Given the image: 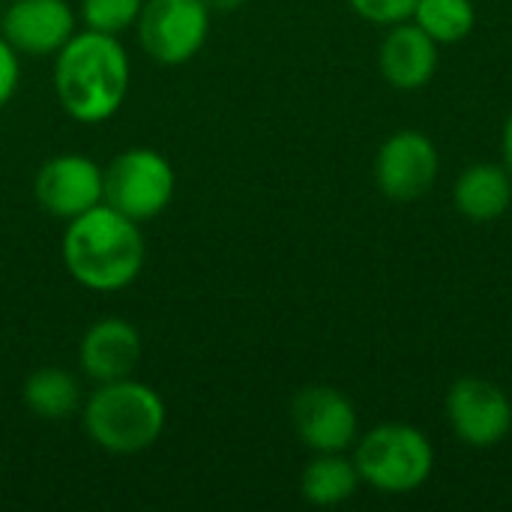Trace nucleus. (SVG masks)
Listing matches in <instances>:
<instances>
[{"label": "nucleus", "instance_id": "f257e3e1", "mask_svg": "<svg viewBox=\"0 0 512 512\" xmlns=\"http://www.w3.org/2000/svg\"><path fill=\"white\" fill-rule=\"evenodd\" d=\"M60 255L66 273L81 288L111 294L129 288L141 276L147 249L138 222L102 201L69 219Z\"/></svg>", "mask_w": 512, "mask_h": 512}, {"label": "nucleus", "instance_id": "f03ea898", "mask_svg": "<svg viewBox=\"0 0 512 512\" xmlns=\"http://www.w3.org/2000/svg\"><path fill=\"white\" fill-rule=\"evenodd\" d=\"M129 54L117 36L84 30L54 54V90L78 123L111 120L129 93Z\"/></svg>", "mask_w": 512, "mask_h": 512}, {"label": "nucleus", "instance_id": "7ed1b4c3", "mask_svg": "<svg viewBox=\"0 0 512 512\" xmlns=\"http://www.w3.org/2000/svg\"><path fill=\"white\" fill-rule=\"evenodd\" d=\"M165 429L162 396L132 378L105 381L84 405L87 438L114 456H135L150 450Z\"/></svg>", "mask_w": 512, "mask_h": 512}, {"label": "nucleus", "instance_id": "20e7f679", "mask_svg": "<svg viewBox=\"0 0 512 512\" xmlns=\"http://www.w3.org/2000/svg\"><path fill=\"white\" fill-rule=\"evenodd\" d=\"M360 480L381 495H411L435 471V447L426 432L408 423H381L354 447Z\"/></svg>", "mask_w": 512, "mask_h": 512}, {"label": "nucleus", "instance_id": "39448f33", "mask_svg": "<svg viewBox=\"0 0 512 512\" xmlns=\"http://www.w3.org/2000/svg\"><path fill=\"white\" fill-rule=\"evenodd\" d=\"M174 168L150 147H129L102 168V201L135 222L156 219L174 198Z\"/></svg>", "mask_w": 512, "mask_h": 512}, {"label": "nucleus", "instance_id": "423d86ee", "mask_svg": "<svg viewBox=\"0 0 512 512\" xmlns=\"http://www.w3.org/2000/svg\"><path fill=\"white\" fill-rule=\"evenodd\" d=\"M210 18L207 0H144L135 30L150 60L183 66L204 48Z\"/></svg>", "mask_w": 512, "mask_h": 512}, {"label": "nucleus", "instance_id": "0eeeda50", "mask_svg": "<svg viewBox=\"0 0 512 512\" xmlns=\"http://www.w3.org/2000/svg\"><path fill=\"white\" fill-rule=\"evenodd\" d=\"M447 420L462 444L489 450L512 432V402L486 378H459L447 393Z\"/></svg>", "mask_w": 512, "mask_h": 512}, {"label": "nucleus", "instance_id": "6e6552de", "mask_svg": "<svg viewBox=\"0 0 512 512\" xmlns=\"http://www.w3.org/2000/svg\"><path fill=\"white\" fill-rule=\"evenodd\" d=\"M441 171L438 147L429 135L417 129L393 132L375 153V183L390 201L423 198Z\"/></svg>", "mask_w": 512, "mask_h": 512}, {"label": "nucleus", "instance_id": "1a4fd4ad", "mask_svg": "<svg viewBox=\"0 0 512 512\" xmlns=\"http://www.w3.org/2000/svg\"><path fill=\"white\" fill-rule=\"evenodd\" d=\"M291 423L297 438L315 453H345L357 444L354 402L327 384L306 387L291 402Z\"/></svg>", "mask_w": 512, "mask_h": 512}, {"label": "nucleus", "instance_id": "9d476101", "mask_svg": "<svg viewBox=\"0 0 512 512\" xmlns=\"http://www.w3.org/2000/svg\"><path fill=\"white\" fill-rule=\"evenodd\" d=\"M33 195L45 213L69 222L102 204V168L81 153L51 156L36 171Z\"/></svg>", "mask_w": 512, "mask_h": 512}, {"label": "nucleus", "instance_id": "9b49d317", "mask_svg": "<svg viewBox=\"0 0 512 512\" xmlns=\"http://www.w3.org/2000/svg\"><path fill=\"white\" fill-rule=\"evenodd\" d=\"M3 36L18 54L48 57L75 36V12L66 0H15L3 15Z\"/></svg>", "mask_w": 512, "mask_h": 512}, {"label": "nucleus", "instance_id": "f8f14e48", "mask_svg": "<svg viewBox=\"0 0 512 512\" xmlns=\"http://www.w3.org/2000/svg\"><path fill=\"white\" fill-rule=\"evenodd\" d=\"M438 48L441 45L411 18L390 24L378 48V69L390 87L420 90L438 72Z\"/></svg>", "mask_w": 512, "mask_h": 512}, {"label": "nucleus", "instance_id": "ddd939ff", "mask_svg": "<svg viewBox=\"0 0 512 512\" xmlns=\"http://www.w3.org/2000/svg\"><path fill=\"white\" fill-rule=\"evenodd\" d=\"M78 357H81V369L87 372V378L99 384L120 381V378H132V372L138 369L144 357V342H141V333L129 321L102 318L84 333Z\"/></svg>", "mask_w": 512, "mask_h": 512}, {"label": "nucleus", "instance_id": "4468645a", "mask_svg": "<svg viewBox=\"0 0 512 512\" xmlns=\"http://www.w3.org/2000/svg\"><path fill=\"white\" fill-rule=\"evenodd\" d=\"M456 210L471 222H495L512 204V174L498 162H477L456 177Z\"/></svg>", "mask_w": 512, "mask_h": 512}, {"label": "nucleus", "instance_id": "2eb2a0df", "mask_svg": "<svg viewBox=\"0 0 512 512\" xmlns=\"http://www.w3.org/2000/svg\"><path fill=\"white\" fill-rule=\"evenodd\" d=\"M360 471L345 453H318L300 474V492L315 507H339L360 489Z\"/></svg>", "mask_w": 512, "mask_h": 512}, {"label": "nucleus", "instance_id": "dca6fc26", "mask_svg": "<svg viewBox=\"0 0 512 512\" xmlns=\"http://www.w3.org/2000/svg\"><path fill=\"white\" fill-rule=\"evenodd\" d=\"M24 405L42 420H63L78 408V381L57 366L36 369L24 381Z\"/></svg>", "mask_w": 512, "mask_h": 512}, {"label": "nucleus", "instance_id": "f3484780", "mask_svg": "<svg viewBox=\"0 0 512 512\" xmlns=\"http://www.w3.org/2000/svg\"><path fill=\"white\" fill-rule=\"evenodd\" d=\"M414 24H420L438 45H456L471 36L477 24L474 0H417Z\"/></svg>", "mask_w": 512, "mask_h": 512}, {"label": "nucleus", "instance_id": "a211bd4d", "mask_svg": "<svg viewBox=\"0 0 512 512\" xmlns=\"http://www.w3.org/2000/svg\"><path fill=\"white\" fill-rule=\"evenodd\" d=\"M144 0H81V18L87 30H99L108 36H120L135 27Z\"/></svg>", "mask_w": 512, "mask_h": 512}, {"label": "nucleus", "instance_id": "6ab92c4d", "mask_svg": "<svg viewBox=\"0 0 512 512\" xmlns=\"http://www.w3.org/2000/svg\"><path fill=\"white\" fill-rule=\"evenodd\" d=\"M348 3L360 18L381 24V27L408 21L414 15V6H417V0H348Z\"/></svg>", "mask_w": 512, "mask_h": 512}, {"label": "nucleus", "instance_id": "aec40b11", "mask_svg": "<svg viewBox=\"0 0 512 512\" xmlns=\"http://www.w3.org/2000/svg\"><path fill=\"white\" fill-rule=\"evenodd\" d=\"M18 75H21V63H18V51L6 42V36L0 33V108L15 96L18 90Z\"/></svg>", "mask_w": 512, "mask_h": 512}, {"label": "nucleus", "instance_id": "412c9836", "mask_svg": "<svg viewBox=\"0 0 512 512\" xmlns=\"http://www.w3.org/2000/svg\"><path fill=\"white\" fill-rule=\"evenodd\" d=\"M501 153H504V168L512 174V111L504 123V138H501Z\"/></svg>", "mask_w": 512, "mask_h": 512}, {"label": "nucleus", "instance_id": "4be33fe9", "mask_svg": "<svg viewBox=\"0 0 512 512\" xmlns=\"http://www.w3.org/2000/svg\"><path fill=\"white\" fill-rule=\"evenodd\" d=\"M246 0H207V6H210V12H234V9H240Z\"/></svg>", "mask_w": 512, "mask_h": 512}]
</instances>
